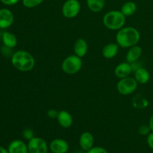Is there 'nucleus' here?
<instances>
[{
	"label": "nucleus",
	"mask_w": 153,
	"mask_h": 153,
	"mask_svg": "<svg viewBox=\"0 0 153 153\" xmlns=\"http://www.w3.org/2000/svg\"><path fill=\"white\" fill-rule=\"evenodd\" d=\"M140 39V34L134 27H123L118 30L116 34V43L121 48H128L137 45Z\"/></svg>",
	"instance_id": "obj_1"
},
{
	"label": "nucleus",
	"mask_w": 153,
	"mask_h": 153,
	"mask_svg": "<svg viewBox=\"0 0 153 153\" xmlns=\"http://www.w3.org/2000/svg\"><path fill=\"white\" fill-rule=\"evenodd\" d=\"M11 64L19 71L29 72L35 67V58L27 51L18 50L12 55Z\"/></svg>",
	"instance_id": "obj_2"
},
{
	"label": "nucleus",
	"mask_w": 153,
	"mask_h": 153,
	"mask_svg": "<svg viewBox=\"0 0 153 153\" xmlns=\"http://www.w3.org/2000/svg\"><path fill=\"white\" fill-rule=\"evenodd\" d=\"M126 17L120 10H114L107 12L102 19L105 27L111 31H118L123 28L126 23Z\"/></svg>",
	"instance_id": "obj_3"
},
{
	"label": "nucleus",
	"mask_w": 153,
	"mask_h": 153,
	"mask_svg": "<svg viewBox=\"0 0 153 153\" xmlns=\"http://www.w3.org/2000/svg\"><path fill=\"white\" fill-rule=\"evenodd\" d=\"M82 58L74 54L64 58L61 64V70L67 75H75L82 70Z\"/></svg>",
	"instance_id": "obj_4"
},
{
	"label": "nucleus",
	"mask_w": 153,
	"mask_h": 153,
	"mask_svg": "<svg viewBox=\"0 0 153 153\" xmlns=\"http://www.w3.org/2000/svg\"><path fill=\"white\" fill-rule=\"evenodd\" d=\"M138 83L134 77L124 78L120 79L117 84V90L120 94L123 96H128L132 94L137 90Z\"/></svg>",
	"instance_id": "obj_5"
},
{
	"label": "nucleus",
	"mask_w": 153,
	"mask_h": 153,
	"mask_svg": "<svg viewBox=\"0 0 153 153\" xmlns=\"http://www.w3.org/2000/svg\"><path fill=\"white\" fill-rule=\"evenodd\" d=\"M81 10V4L78 0H67L61 8L62 15L67 19H73L79 15Z\"/></svg>",
	"instance_id": "obj_6"
},
{
	"label": "nucleus",
	"mask_w": 153,
	"mask_h": 153,
	"mask_svg": "<svg viewBox=\"0 0 153 153\" xmlns=\"http://www.w3.org/2000/svg\"><path fill=\"white\" fill-rule=\"evenodd\" d=\"M27 145L29 153H47L49 150L46 141L40 137H34L28 140Z\"/></svg>",
	"instance_id": "obj_7"
},
{
	"label": "nucleus",
	"mask_w": 153,
	"mask_h": 153,
	"mask_svg": "<svg viewBox=\"0 0 153 153\" xmlns=\"http://www.w3.org/2000/svg\"><path fill=\"white\" fill-rule=\"evenodd\" d=\"M49 149L52 153H67L69 150V144L64 139L56 138L50 142Z\"/></svg>",
	"instance_id": "obj_8"
},
{
	"label": "nucleus",
	"mask_w": 153,
	"mask_h": 153,
	"mask_svg": "<svg viewBox=\"0 0 153 153\" xmlns=\"http://www.w3.org/2000/svg\"><path fill=\"white\" fill-rule=\"evenodd\" d=\"M14 16L11 10L7 8L0 9V29L9 28L13 24Z\"/></svg>",
	"instance_id": "obj_9"
},
{
	"label": "nucleus",
	"mask_w": 153,
	"mask_h": 153,
	"mask_svg": "<svg viewBox=\"0 0 153 153\" xmlns=\"http://www.w3.org/2000/svg\"><path fill=\"white\" fill-rule=\"evenodd\" d=\"M132 71L133 69L131 64L126 61V62L120 63L115 67L114 75L117 78L121 79L130 76Z\"/></svg>",
	"instance_id": "obj_10"
},
{
	"label": "nucleus",
	"mask_w": 153,
	"mask_h": 153,
	"mask_svg": "<svg viewBox=\"0 0 153 153\" xmlns=\"http://www.w3.org/2000/svg\"><path fill=\"white\" fill-rule=\"evenodd\" d=\"M79 146L83 151H88L94 146V135L89 131H85L82 133L79 137Z\"/></svg>",
	"instance_id": "obj_11"
},
{
	"label": "nucleus",
	"mask_w": 153,
	"mask_h": 153,
	"mask_svg": "<svg viewBox=\"0 0 153 153\" xmlns=\"http://www.w3.org/2000/svg\"><path fill=\"white\" fill-rule=\"evenodd\" d=\"M57 120L62 128H69L73 125V118L70 112L65 110H61L58 112Z\"/></svg>",
	"instance_id": "obj_12"
},
{
	"label": "nucleus",
	"mask_w": 153,
	"mask_h": 153,
	"mask_svg": "<svg viewBox=\"0 0 153 153\" xmlns=\"http://www.w3.org/2000/svg\"><path fill=\"white\" fill-rule=\"evenodd\" d=\"M74 54L80 58H84L88 52V42L84 38H79L75 41L73 45Z\"/></svg>",
	"instance_id": "obj_13"
},
{
	"label": "nucleus",
	"mask_w": 153,
	"mask_h": 153,
	"mask_svg": "<svg viewBox=\"0 0 153 153\" xmlns=\"http://www.w3.org/2000/svg\"><path fill=\"white\" fill-rule=\"evenodd\" d=\"M143 53V49L140 46L135 45L128 48V50L126 55V60L129 64H133L140 59Z\"/></svg>",
	"instance_id": "obj_14"
},
{
	"label": "nucleus",
	"mask_w": 153,
	"mask_h": 153,
	"mask_svg": "<svg viewBox=\"0 0 153 153\" xmlns=\"http://www.w3.org/2000/svg\"><path fill=\"white\" fill-rule=\"evenodd\" d=\"M7 150L9 153H29L28 145L21 140H14L10 142Z\"/></svg>",
	"instance_id": "obj_15"
},
{
	"label": "nucleus",
	"mask_w": 153,
	"mask_h": 153,
	"mask_svg": "<svg viewBox=\"0 0 153 153\" xmlns=\"http://www.w3.org/2000/svg\"><path fill=\"white\" fill-rule=\"evenodd\" d=\"M119 45L117 43H110L103 47L102 54L106 59H112L117 56L119 52Z\"/></svg>",
	"instance_id": "obj_16"
},
{
	"label": "nucleus",
	"mask_w": 153,
	"mask_h": 153,
	"mask_svg": "<svg viewBox=\"0 0 153 153\" xmlns=\"http://www.w3.org/2000/svg\"><path fill=\"white\" fill-rule=\"evenodd\" d=\"M134 72V78L138 84L145 85V84H147L150 80V73L146 68L141 67Z\"/></svg>",
	"instance_id": "obj_17"
},
{
	"label": "nucleus",
	"mask_w": 153,
	"mask_h": 153,
	"mask_svg": "<svg viewBox=\"0 0 153 153\" xmlns=\"http://www.w3.org/2000/svg\"><path fill=\"white\" fill-rule=\"evenodd\" d=\"M1 39H2V42L4 46L7 48L13 49V48L16 47V45H17V37H16L14 34L11 32H9V31L3 32L1 34Z\"/></svg>",
	"instance_id": "obj_18"
},
{
	"label": "nucleus",
	"mask_w": 153,
	"mask_h": 153,
	"mask_svg": "<svg viewBox=\"0 0 153 153\" xmlns=\"http://www.w3.org/2000/svg\"><path fill=\"white\" fill-rule=\"evenodd\" d=\"M86 3L91 11L99 13L104 8L105 5V0H86Z\"/></svg>",
	"instance_id": "obj_19"
},
{
	"label": "nucleus",
	"mask_w": 153,
	"mask_h": 153,
	"mask_svg": "<svg viewBox=\"0 0 153 153\" xmlns=\"http://www.w3.org/2000/svg\"><path fill=\"white\" fill-rule=\"evenodd\" d=\"M137 4L132 1H128L124 3L121 7L120 11L125 16H131L137 11Z\"/></svg>",
	"instance_id": "obj_20"
},
{
	"label": "nucleus",
	"mask_w": 153,
	"mask_h": 153,
	"mask_svg": "<svg viewBox=\"0 0 153 153\" xmlns=\"http://www.w3.org/2000/svg\"><path fill=\"white\" fill-rule=\"evenodd\" d=\"M132 105L135 108L143 109L147 108V106L149 105V102L143 96L137 95L133 98Z\"/></svg>",
	"instance_id": "obj_21"
},
{
	"label": "nucleus",
	"mask_w": 153,
	"mask_h": 153,
	"mask_svg": "<svg viewBox=\"0 0 153 153\" xmlns=\"http://www.w3.org/2000/svg\"><path fill=\"white\" fill-rule=\"evenodd\" d=\"M44 0H22V4L27 8H34L43 2Z\"/></svg>",
	"instance_id": "obj_22"
},
{
	"label": "nucleus",
	"mask_w": 153,
	"mask_h": 153,
	"mask_svg": "<svg viewBox=\"0 0 153 153\" xmlns=\"http://www.w3.org/2000/svg\"><path fill=\"white\" fill-rule=\"evenodd\" d=\"M151 131H151V128L149 127V124L148 125H141L138 128V133L140 135L147 136Z\"/></svg>",
	"instance_id": "obj_23"
},
{
	"label": "nucleus",
	"mask_w": 153,
	"mask_h": 153,
	"mask_svg": "<svg viewBox=\"0 0 153 153\" xmlns=\"http://www.w3.org/2000/svg\"><path fill=\"white\" fill-rule=\"evenodd\" d=\"M22 136L24 137V138L26 139L27 140H30L31 139H32L33 137H35L34 136V132L31 128H25V130L22 132Z\"/></svg>",
	"instance_id": "obj_24"
},
{
	"label": "nucleus",
	"mask_w": 153,
	"mask_h": 153,
	"mask_svg": "<svg viewBox=\"0 0 153 153\" xmlns=\"http://www.w3.org/2000/svg\"><path fill=\"white\" fill-rule=\"evenodd\" d=\"M86 153H108V152L102 146H93L91 149L87 151Z\"/></svg>",
	"instance_id": "obj_25"
},
{
	"label": "nucleus",
	"mask_w": 153,
	"mask_h": 153,
	"mask_svg": "<svg viewBox=\"0 0 153 153\" xmlns=\"http://www.w3.org/2000/svg\"><path fill=\"white\" fill-rule=\"evenodd\" d=\"M58 111L55 109H49L47 111V116L51 119H57L58 115Z\"/></svg>",
	"instance_id": "obj_26"
},
{
	"label": "nucleus",
	"mask_w": 153,
	"mask_h": 153,
	"mask_svg": "<svg viewBox=\"0 0 153 153\" xmlns=\"http://www.w3.org/2000/svg\"><path fill=\"white\" fill-rule=\"evenodd\" d=\"M146 142L150 149H153V131H151L149 134L147 135V138H146Z\"/></svg>",
	"instance_id": "obj_27"
},
{
	"label": "nucleus",
	"mask_w": 153,
	"mask_h": 153,
	"mask_svg": "<svg viewBox=\"0 0 153 153\" xmlns=\"http://www.w3.org/2000/svg\"><path fill=\"white\" fill-rule=\"evenodd\" d=\"M0 1H1L4 4H6V5L12 6L16 4V3H18V1H19V0H0Z\"/></svg>",
	"instance_id": "obj_28"
},
{
	"label": "nucleus",
	"mask_w": 153,
	"mask_h": 153,
	"mask_svg": "<svg viewBox=\"0 0 153 153\" xmlns=\"http://www.w3.org/2000/svg\"><path fill=\"white\" fill-rule=\"evenodd\" d=\"M149 126L151 128V131H153V114L151 115L150 118L149 120Z\"/></svg>",
	"instance_id": "obj_29"
},
{
	"label": "nucleus",
	"mask_w": 153,
	"mask_h": 153,
	"mask_svg": "<svg viewBox=\"0 0 153 153\" xmlns=\"http://www.w3.org/2000/svg\"><path fill=\"white\" fill-rule=\"evenodd\" d=\"M0 153H9V152L7 149H4L2 146H0Z\"/></svg>",
	"instance_id": "obj_30"
},
{
	"label": "nucleus",
	"mask_w": 153,
	"mask_h": 153,
	"mask_svg": "<svg viewBox=\"0 0 153 153\" xmlns=\"http://www.w3.org/2000/svg\"><path fill=\"white\" fill-rule=\"evenodd\" d=\"M75 153H85V152H82V151H78V152H76Z\"/></svg>",
	"instance_id": "obj_31"
},
{
	"label": "nucleus",
	"mask_w": 153,
	"mask_h": 153,
	"mask_svg": "<svg viewBox=\"0 0 153 153\" xmlns=\"http://www.w3.org/2000/svg\"><path fill=\"white\" fill-rule=\"evenodd\" d=\"M1 30H0V39H1Z\"/></svg>",
	"instance_id": "obj_32"
}]
</instances>
